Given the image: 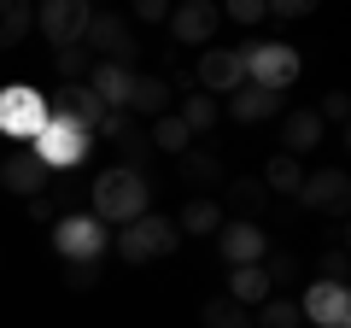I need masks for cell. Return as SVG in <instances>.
Returning a JSON list of instances; mask_svg holds the SVG:
<instances>
[{
	"mask_svg": "<svg viewBox=\"0 0 351 328\" xmlns=\"http://www.w3.org/2000/svg\"><path fill=\"white\" fill-rule=\"evenodd\" d=\"M199 323L205 328H252V316H246V305H234V299H205Z\"/></svg>",
	"mask_w": 351,
	"mask_h": 328,
	"instance_id": "cell-29",
	"label": "cell"
},
{
	"mask_svg": "<svg viewBox=\"0 0 351 328\" xmlns=\"http://www.w3.org/2000/svg\"><path fill=\"white\" fill-rule=\"evenodd\" d=\"M41 129H47V100H41L29 82H6V89H0V135L36 141Z\"/></svg>",
	"mask_w": 351,
	"mask_h": 328,
	"instance_id": "cell-7",
	"label": "cell"
},
{
	"mask_svg": "<svg viewBox=\"0 0 351 328\" xmlns=\"http://www.w3.org/2000/svg\"><path fill=\"white\" fill-rule=\"evenodd\" d=\"M129 76H135V71L94 59V71H88V89H94V100H100L106 112H123V106H129Z\"/></svg>",
	"mask_w": 351,
	"mask_h": 328,
	"instance_id": "cell-19",
	"label": "cell"
},
{
	"mask_svg": "<svg viewBox=\"0 0 351 328\" xmlns=\"http://www.w3.org/2000/svg\"><path fill=\"white\" fill-rule=\"evenodd\" d=\"M176 117L188 124V135H205V129H217V100H211V94H188Z\"/></svg>",
	"mask_w": 351,
	"mask_h": 328,
	"instance_id": "cell-28",
	"label": "cell"
},
{
	"mask_svg": "<svg viewBox=\"0 0 351 328\" xmlns=\"http://www.w3.org/2000/svg\"><path fill=\"white\" fill-rule=\"evenodd\" d=\"M293 205H299V211H322V217H334V223H346V211H351V182H346V170H311V176L299 182V194H293Z\"/></svg>",
	"mask_w": 351,
	"mask_h": 328,
	"instance_id": "cell-8",
	"label": "cell"
},
{
	"mask_svg": "<svg viewBox=\"0 0 351 328\" xmlns=\"http://www.w3.org/2000/svg\"><path fill=\"white\" fill-rule=\"evenodd\" d=\"M328 141V124L316 117V106H299V112L281 117V152L287 159H304V152H316Z\"/></svg>",
	"mask_w": 351,
	"mask_h": 328,
	"instance_id": "cell-15",
	"label": "cell"
},
{
	"mask_svg": "<svg viewBox=\"0 0 351 328\" xmlns=\"http://www.w3.org/2000/svg\"><path fill=\"white\" fill-rule=\"evenodd\" d=\"M94 217H100L106 229H123V223H135V217H147L152 211V182H147V170H129V164H112V170H100L94 176Z\"/></svg>",
	"mask_w": 351,
	"mask_h": 328,
	"instance_id": "cell-1",
	"label": "cell"
},
{
	"mask_svg": "<svg viewBox=\"0 0 351 328\" xmlns=\"http://www.w3.org/2000/svg\"><path fill=\"white\" fill-rule=\"evenodd\" d=\"M152 147H158V152H176V159H182V152H188L193 147V135H188V124H182V117H176V112H164L158 117V124H152Z\"/></svg>",
	"mask_w": 351,
	"mask_h": 328,
	"instance_id": "cell-27",
	"label": "cell"
},
{
	"mask_svg": "<svg viewBox=\"0 0 351 328\" xmlns=\"http://www.w3.org/2000/svg\"><path fill=\"white\" fill-rule=\"evenodd\" d=\"M53 71H59L64 82H88V71H94V53H88L82 41H76V47H59V53H53Z\"/></svg>",
	"mask_w": 351,
	"mask_h": 328,
	"instance_id": "cell-30",
	"label": "cell"
},
{
	"mask_svg": "<svg viewBox=\"0 0 351 328\" xmlns=\"http://www.w3.org/2000/svg\"><path fill=\"white\" fill-rule=\"evenodd\" d=\"M176 229H182V235H217V229H223V205H217L211 194H193V200L182 205V217H176Z\"/></svg>",
	"mask_w": 351,
	"mask_h": 328,
	"instance_id": "cell-22",
	"label": "cell"
},
{
	"mask_svg": "<svg viewBox=\"0 0 351 328\" xmlns=\"http://www.w3.org/2000/svg\"><path fill=\"white\" fill-rule=\"evenodd\" d=\"M316 117H322V124H334L339 135H346V117H351V100H346V94H328V100H322V112H316Z\"/></svg>",
	"mask_w": 351,
	"mask_h": 328,
	"instance_id": "cell-35",
	"label": "cell"
},
{
	"mask_svg": "<svg viewBox=\"0 0 351 328\" xmlns=\"http://www.w3.org/2000/svg\"><path fill=\"white\" fill-rule=\"evenodd\" d=\"M223 12L228 18H234V24H263V18H269V0H228V6H223Z\"/></svg>",
	"mask_w": 351,
	"mask_h": 328,
	"instance_id": "cell-33",
	"label": "cell"
},
{
	"mask_svg": "<svg viewBox=\"0 0 351 328\" xmlns=\"http://www.w3.org/2000/svg\"><path fill=\"white\" fill-rule=\"evenodd\" d=\"M217 253H223L228 270H240V264H263V253H269V235H263L258 223H240V217H228V223L217 229Z\"/></svg>",
	"mask_w": 351,
	"mask_h": 328,
	"instance_id": "cell-12",
	"label": "cell"
},
{
	"mask_svg": "<svg viewBox=\"0 0 351 328\" xmlns=\"http://www.w3.org/2000/svg\"><path fill=\"white\" fill-rule=\"evenodd\" d=\"M29 152H36V164L47 170V176H59V170H76V164L94 152V135H88V129L59 124V117H47V129L29 141Z\"/></svg>",
	"mask_w": 351,
	"mask_h": 328,
	"instance_id": "cell-4",
	"label": "cell"
},
{
	"mask_svg": "<svg viewBox=\"0 0 351 328\" xmlns=\"http://www.w3.org/2000/svg\"><path fill=\"white\" fill-rule=\"evenodd\" d=\"M223 205L240 217V223H258V217L269 211V194H263L258 176H228L223 182Z\"/></svg>",
	"mask_w": 351,
	"mask_h": 328,
	"instance_id": "cell-18",
	"label": "cell"
},
{
	"mask_svg": "<svg viewBox=\"0 0 351 328\" xmlns=\"http://www.w3.org/2000/svg\"><path fill=\"white\" fill-rule=\"evenodd\" d=\"M129 117H152L158 124L164 112H170V82L164 76H147V71H135L129 76V106H123Z\"/></svg>",
	"mask_w": 351,
	"mask_h": 328,
	"instance_id": "cell-16",
	"label": "cell"
},
{
	"mask_svg": "<svg viewBox=\"0 0 351 328\" xmlns=\"http://www.w3.org/2000/svg\"><path fill=\"white\" fill-rule=\"evenodd\" d=\"M88 18H94L88 0H47V6L36 12V30L53 41V53H59V47H76V41H82Z\"/></svg>",
	"mask_w": 351,
	"mask_h": 328,
	"instance_id": "cell-9",
	"label": "cell"
},
{
	"mask_svg": "<svg viewBox=\"0 0 351 328\" xmlns=\"http://www.w3.org/2000/svg\"><path fill=\"white\" fill-rule=\"evenodd\" d=\"M0 182H6V188H12L18 200H36L41 188H53V176L36 164V152H29V147H24V152H12V159L0 164Z\"/></svg>",
	"mask_w": 351,
	"mask_h": 328,
	"instance_id": "cell-17",
	"label": "cell"
},
{
	"mask_svg": "<svg viewBox=\"0 0 351 328\" xmlns=\"http://www.w3.org/2000/svg\"><path fill=\"white\" fill-rule=\"evenodd\" d=\"M281 112V94H269V89H234L228 94V117H234V124H263V117H276Z\"/></svg>",
	"mask_w": 351,
	"mask_h": 328,
	"instance_id": "cell-20",
	"label": "cell"
},
{
	"mask_svg": "<svg viewBox=\"0 0 351 328\" xmlns=\"http://www.w3.org/2000/svg\"><path fill=\"white\" fill-rule=\"evenodd\" d=\"M299 316L316 328H351V293L346 288H328V281H311L299 299Z\"/></svg>",
	"mask_w": 351,
	"mask_h": 328,
	"instance_id": "cell-13",
	"label": "cell"
},
{
	"mask_svg": "<svg viewBox=\"0 0 351 328\" xmlns=\"http://www.w3.org/2000/svg\"><path fill=\"white\" fill-rule=\"evenodd\" d=\"M176 246H182V229H176V217H135V223H123V235H117V258L123 264H152V258H170Z\"/></svg>",
	"mask_w": 351,
	"mask_h": 328,
	"instance_id": "cell-3",
	"label": "cell"
},
{
	"mask_svg": "<svg viewBox=\"0 0 351 328\" xmlns=\"http://www.w3.org/2000/svg\"><path fill=\"white\" fill-rule=\"evenodd\" d=\"M240 65H246L252 89H269V94L293 89L299 71H304V59H299L293 41H240Z\"/></svg>",
	"mask_w": 351,
	"mask_h": 328,
	"instance_id": "cell-2",
	"label": "cell"
},
{
	"mask_svg": "<svg viewBox=\"0 0 351 328\" xmlns=\"http://www.w3.org/2000/svg\"><path fill=\"white\" fill-rule=\"evenodd\" d=\"M106 223L94 211H64L59 223H53V246H59V258L64 264H100V253H106Z\"/></svg>",
	"mask_w": 351,
	"mask_h": 328,
	"instance_id": "cell-6",
	"label": "cell"
},
{
	"mask_svg": "<svg viewBox=\"0 0 351 328\" xmlns=\"http://www.w3.org/2000/svg\"><path fill=\"white\" fill-rule=\"evenodd\" d=\"M47 117H59V124H71V129H100V117H106V106L94 100V89L88 82H64L59 94H53V106H47Z\"/></svg>",
	"mask_w": 351,
	"mask_h": 328,
	"instance_id": "cell-14",
	"label": "cell"
},
{
	"mask_svg": "<svg viewBox=\"0 0 351 328\" xmlns=\"http://www.w3.org/2000/svg\"><path fill=\"white\" fill-rule=\"evenodd\" d=\"M176 170H182V182L188 188H223V159H211V152L188 147L182 159H176Z\"/></svg>",
	"mask_w": 351,
	"mask_h": 328,
	"instance_id": "cell-24",
	"label": "cell"
},
{
	"mask_svg": "<svg viewBox=\"0 0 351 328\" xmlns=\"http://www.w3.org/2000/svg\"><path fill=\"white\" fill-rule=\"evenodd\" d=\"M228 299H234V305H263V299H269V281H263V270H258V264L228 270Z\"/></svg>",
	"mask_w": 351,
	"mask_h": 328,
	"instance_id": "cell-26",
	"label": "cell"
},
{
	"mask_svg": "<svg viewBox=\"0 0 351 328\" xmlns=\"http://www.w3.org/2000/svg\"><path fill=\"white\" fill-rule=\"evenodd\" d=\"M94 281H100V264H64V288L71 293H88Z\"/></svg>",
	"mask_w": 351,
	"mask_h": 328,
	"instance_id": "cell-34",
	"label": "cell"
},
{
	"mask_svg": "<svg viewBox=\"0 0 351 328\" xmlns=\"http://www.w3.org/2000/svg\"><path fill=\"white\" fill-rule=\"evenodd\" d=\"M263 281H269V293H276V288H287V281H299V258H293V253H263Z\"/></svg>",
	"mask_w": 351,
	"mask_h": 328,
	"instance_id": "cell-31",
	"label": "cell"
},
{
	"mask_svg": "<svg viewBox=\"0 0 351 328\" xmlns=\"http://www.w3.org/2000/svg\"><path fill=\"white\" fill-rule=\"evenodd\" d=\"M252 328H304L299 299H287V293H269V299L258 305V316H252Z\"/></svg>",
	"mask_w": 351,
	"mask_h": 328,
	"instance_id": "cell-25",
	"label": "cell"
},
{
	"mask_svg": "<svg viewBox=\"0 0 351 328\" xmlns=\"http://www.w3.org/2000/svg\"><path fill=\"white\" fill-rule=\"evenodd\" d=\"M135 18H141V24H164L170 6H164V0H135Z\"/></svg>",
	"mask_w": 351,
	"mask_h": 328,
	"instance_id": "cell-36",
	"label": "cell"
},
{
	"mask_svg": "<svg viewBox=\"0 0 351 328\" xmlns=\"http://www.w3.org/2000/svg\"><path fill=\"white\" fill-rule=\"evenodd\" d=\"M263 194H269V200H293V194H299V182H304V164L299 159H287V152H276V159H269V170H263Z\"/></svg>",
	"mask_w": 351,
	"mask_h": 328,
	"instance_id": "cell-21",
	"label": "cell"
},
{
	"mask_svg": "<svg viewBox=\"0 0 351 328\" xmlns=\"http://www.w3.org/2000/svg\"><path fill=\"white\" fill-rule=\"evenodd\" d=\"M193 89H205L217 100V94H234L246 89V65H240V47H205L199 65H193Z\"/></svg>",
	"mask_w": 351,
	"mask_h": 328,
	"instance_id": "cell-10",
	"label": "cell"
},
{
	"mask_svg": "<svg viewBox=\"0 0 351 328\" xmlns=\"http://www.w3.org/2000/svg\"><path fill=\"white\" fill-rule=\"evenodd\" d=\"M311 0H269V18H304Z\"/></svg>",
	"mask_w": 351,
	"mask_h": 328,
	"instance_id": "cell-37",
	"label": "cell"
},
{
	"mask_svg": "<svg viewBox=\"0 0 351 328\" xmlns=\"http://www.w3.org/2000/svg\"><path fill=\"white\" fill-rule=\"evenodd\" d=\"M82 47L100 53V65H123V71H135V59H141V41L123 12H94L82 30Z\"/></svg>",
	"mask_w": 351,
	"mask_h": 328,
	"instance_id": "cell-5",
	"label": "cell"
},
{
	"mask_svg": "<svg viewBox=\"0 0 351 328\" xmlns=\"http://www.w3.org/2000/svg\"><path fill=\"white\" fill-rule=\"evenodd\" d=\"M29 30H36V6L29 0H0V53H12Z\"/></svg>",
	"mask_w": 351,
	"mask_h": 328,
	"instance_id": "cell-23",
	"label": "cell"
},
{
	"mask_svg": "<svg viewBox=\"0 0 351 328\" xmlns=\"http://www.w3.org/2000/svg\"><path fill=\"white\" fill-rule=\"evenodd\" d=\"M316 276H322L328 288H346V276H351V264H346V246H328V253H322V264H316Z\"/></svg>",
	"mask_w": 351,
	"mask_h": 328,
	"instance_id": "cell-32",
	"label": "cell"
},
{
	"mask_svg": "<svg viewBox=\"0 0 351 328\" xmlns=\"http://www.w3.org/2000/svg\"><path fill=\"white\" fill-rule=\"evenodd\" d=\"M164 24H170L176 47H205V41L217 36V24H223V6H217V0H182Z\"/></svg>",
	"mask_w": 351,
	"mask_h": 328,
	"instance_id": "cell-11",
	"label": "cell"
}]
</instances>
